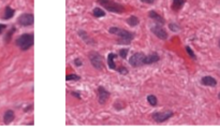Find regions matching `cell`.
I'll return each mask as SVG.
<instances>
[{"label": "cell", "instance_id": "14", "mask_svg": "<svg viewBox=\"0 0 220 129\" xmlns=\"http://www.w3.org/2000/svg\"><path fill=\"white\" fill-rule=\"evenodd\" d=\"M78 35L82 40L84 41L85 43H87V44H89V45H94L96 44V42H94V39H91V38L88 36V33H87L86 31H84V30H78Z\"/></svg>", "mask_w": 220, "mask_h": 129}, {"label": "cell", "instance_id": "31", "mask_svg": "<svg viewBox=\"0 0 220 129\" xmlns=\"http://www.w3.org/2000/svg\"><path fill=\"white\" fill-rule=\"evenodd\" d=\"M218 46L220 48V39H219V41H218Z\"/></svg>", "mask_w": 220, "mask_h": 129}, {"label": "cell", "instance_id": "6", "mask_svg": "<svg viewBox=\"0 0 220 129\" xmlns=\"http://www.w3.org/2000/svg\"><path fill=\"white\" fill-rule=\"evenodd\" d=\"M145 54L142 52H138L132 54L129 59H128V62L130 64L131 67L133 68H140V67H143L144 66V58H145Z\"/></svg>", "mask_w": 220, "mask_h": 129}, {"label": "cell", "instance_id": "24", "mask_svg": "<svg viewBox=\"0 0 220 129\" xmlns=\"http://www.w3.org/2000/svg\"><path fill=\"white\" fill-rule=\"evenodd\" d=\"M128 52H129L128 48H121V50H119L118 56L120 58H122V59H126L127 56H128Z\"/></svg>", "mask_w": 220, "mask_h": 129}, {"label": "cell", "instance_id": "19", "mask_svg": "<svg viewBox=\"0 0 220 129\" xmlns=\"http://www.w3.org/2000/svg\"><path fill=\"white\" fill-rule=\"evenodd\" d=\"M126 22H127V24L129 25V26H131V27H135V26H138V25L140 24L139 17L135 15H131Z\"/></svg>", "mask_w": 220, "mask_h": 129}, {"label": "cell", "instance_id": "21", "mask_svg": "<svg viewBox=\"0 0 220 129\" xmlns=\"http://www.w3.org/2000/svg\"><path fill=\"white\" fill-rule=\"evenodd\" d=\"M15 30H16V28H15V27H12V28L10 29V30L5 33V36H4V38H3V40H4L5 43H9V42L11 41V38H12L13 33L15 32Z\"/></svg>", "mask_w": 220, "mask_h": 129}, {"label": "cell", "instance_id": "23", "mask_svg": "<svg viewBox=\"0 0 220 129\" xmlns=\"http://www.w3.org/2000/svg\"><path fill=\"white\" fill-rule=\"evenodd\" d=\"M186 52H187V54L189 55V57H190L191 59H193V60H196V53L193 52V50H192L190 46H186Z\"/></svg>", "mask_w": 220, "mask_h": 129}, {"label": "cell", "instance_id": "26", "mask_svg": "<svg viewBox=\"0 0 220 129\" xmlns=\"http://www.w3.org/2000/svg\"><path fill=\"white\" fill-rule=\"evenodd\" d=\"M73 64H75L76 67H81L82 64H83V61H82L80 58H75V59L73 60Z\"/></svg>", "mask_w": 220, "mask_h": 129}, {"label": "cell", "instance_id": "25", "mask_svg": "<svg viewBox=\"0 0 220 129\" xmlns=\"http://www.w3.org/2000/svg\"><path fill=\"white\" fill-rule=\"evenodd\" d=\"M169 28L171 29V31H174V32H177L180 30V27L177 24H175V23H171V24L169 25Z\"/></svg>", "mask_w": 220, "mask_h": 129}, {"label": "cell", "instance_id": "22", "mask_svg": "<svg viewBox=\"0 0 220 129\" xmlns=\"http://www.w3.org/2000/svg\"><path fill=\"white\" fill-rule=\"evenodd\" d=\"M81 80V77L78 75V74H74V73H71V74H67L65 75V81L67 82H70V81H80Z\"/></svg>", "mask_w": 220, "mask_h": 129}, {"label": "cell", "instance_id": "5", "mask_svg": "<svg viewBox=\"0 0 220 129\" xmlns=\"http://www.w3.org/2000/svg\"><path fill=\"white\" fill-rule=\"evenodd\" d=\"M117 57L119 56L117 54H115V53H110V54L107 55V66H109V68L114 70V71H117V72H119L120 74H128L129 71H128V69H127L126 67H122V66L118 67V66H116L115 59H116Z\"/></svg>", "mask_w": 220, "mask_h": 129}, {"label": "cell", "instance_id": "20", "mask_svg": "<svg viewBox=\"0 0 220 129\" xmlns=\"http://www.w3.org/2000/svg\"><path fill=\"white\" fill-rule=\"evenodd\" d=\"M147 102L151 105V107H156V105H158V99H157V97L155 95H148L147 96Z\"/></svg>", "mask_w": 220, "mask_h": 129}, {"label": "cell", "instance_id": "1", "mask_svg": "<svg viewBox=\"0 0 220 129\" xmlns=\"http://www.w3.org/2000/svg\"><path fill=\"white\" fill-rule=\"evenodd\" d=\"M109 32L111 35H114V36L118 37L119 39L117 40V44H130L131 42L133 41V39L135 38L134 32L128 31L126 29L118 28V27H111L109 29Z\"/></svg>", "mask_w": 220, "mask_h": 129}, {"label": "cell", "instance_id": "28", "mask_svg": "<svg viewBox=\"0 0 220 129\" xmlns=\"http://www.w3.org/2000/svg\"><path fill=\"white\" fill-rule=\"evenodd\" d=\"M7 29V25H4V24H0V35L3 32V30H5Z\"/></svg>", "mask_w": 220, "mask_h": 129}, {"label": "cell", "instance_id": "12", "mask_svg": "<svg viewBox=\"0 0 220 129\" xmlns=\"http://www.w3.org/2000/svg\"><path fill=\"white\" fill-rule=\"evenodd\" d=\"M148 17H149L150 20H154V22H156L157 24L162 25V26L165 24V20L163 18V16L160 15L159 13H157L156 11H154V10H151V11L148 12Z\"/></svg>", "mask_w": 220, "mask_h": 129}, {"label": "cell", "instance_id": "30", "mask_svg": "<svg viewBox=\"0 0 220 129\" xmlns=\"http://www.w3.org/2000/svg\"><path fill=\"white\" fill-rule=\"evenodd\" d=\"M31 109H32V105H29L28 108H26V109H25V112H28L29 110H31Z\"/></svg>", "mask_w": 220, "mask_h": 129}, {"label": "cell", "instance_id": "10", "mask_svg": "<svg viewBox=\"0 0 220 129\" xmlns=\"http://www.w3.org/2000/svg\"><path fill=\"white\" fill-rule=\"evenodd\" d=\"M97 93H98V102L100 105H104L106 101L109 100L111 93L109 90H106L103 86H99Z\"/></svg>", "mask_w": 220, "mask_h": 129}, {"label": "cell", "instance_id": "13", "mask_svg": "<svg viewBox=\"0 0 220 129\" xmlns=\"http://www.w3.org/2000/svg\"><path fill=\"white\" fill-rule=\"evenodd\" d=\"M201 84L204 86H208V87H215L217 85V80L211 75H205L201 79Z\"/></svg>", "mask_w": 220, "mask_h": 129}, {"label": "cell", "instance_id": "17", "mask_svg": "<svg viewBox=\"0 0 220 129\" xmlns=\"http://www.w3.org/2000/svg\"><path fill=\"white\" fill-rule=\"evenodd\" d=\"M14 14H15V10L8 5V7H5V9H4V13H3V15H2V20H11L13 16H14Z\"/></svg>", "mask_w": 220, "mask_h": 129}, {"label": "cell", "instance_id": "16", "mask_svg": "<svg viewBox=\"0 0 220 129\" xmlns=\"http://www.w3.org/2000/svg\"><path fill=\"white\" fill-rule=\"evenodd\" d=\"M185 3H186V0H172V10L174 12H178Z\"/></svg>", "mask_w": 220, "mask_h": 129}, {"label": "cell", "instance_id": "9", "mask_svg": "<svg viewBox=\"0 0 220 129\" xmlns=\"http://www.w3.org/2000/svg\"><path fill=\"white\" fill-rule=\"evenodd\" d=\"M150 31L153 32L158 39H160V40H167V38H169V35H167V30L163 28L162 25L157 24L155 25V26H153L150 28Z\"/></svg>", "mask_w": 220, "mask_h": 129}, {"label": "cell", "instance_id": "27", "mask_svg": "<svg viewBox=\"0 0 220 129\" xmlns=\"http://www.w3.org/2000/svg\"><path fill=\"white\" fill-rule=\"evenodd\" d=\"M141 2L146 4H154L156 2V0H141Z\"/></svg>", "mask_w": 220, "mask_h": 129}, {"label": "cell", "instance_id": "4", "mask_svg": "<svg viewBox=\"0 0 220 129\" xmlns=\"http://www.w3.org/2000/svg\"><path fill=\"white\" fill-rule=\"evenodd\" d=\"M88 59H89L91 66L98 71H103L104 70V62H103V57L100 55L98 52H90L88 54Z\"/></svg>", "mask_w": 220, "mask_h": 129}, {"label": "cell", "instance_id": "2", "mask_svg": "<svg viewBox=\"0 0 220 129\" xmlns=\"http://www.w3.org/2000/svg\"><path fill=\"white\" fill-rule=\"evenodd\" d=\"M33 43H34L33 33H23L15 40L16 46H18L22 51H28L29 48L33 46Z\"/></svg>", "mask_w": 220, "mask_h": 129}, {"label": "cell", "instance_id": "29", "mask_svg": "<svg viewBox=\"0 0 220 129\" xmlns=\"http://www.w3.org/2000/svg\"><path fill=\"white\" fill-rule=\"evenodd\" d=\"M71 95L73 97H78V99H81V96H80V93H76V92H71Z\"/></svg>", "mask_w": 220, "mask_h": 129}, {"label": "cell", "instance_id": "3", "mask_svg": "<svg viewBox=\"0 0 220 129\" xmlns=\"http://www.w3.org/2000/svg\"><path fill=\"white\" fill-rule=\"evenodd\" d=\"M102 8H104L105 10H107L109 12L112 13H117V14H121L126 11L125 7L120 3L115 2L114 0H98L97 1Z\"/></svg>", "mask_w": 220, "mask_h": 129}, {"label": "cell", "instance_id": "15", "mask_svg": "<svg viewBox=\"0 0 220 129\" xmlns=\"http://www.w3.org/2000/svg\"><path fill=\"white\" fill-rule=\"evenodd\" d=\"M14 118H15V113L13 110H8V111H5L3 115V123L5 125H9V124H11L13 121H14Z\"/></svg>", "mask_w": 220, "mask_h": 129}, {"label": "cell", "instance_id": "7", "mask_svg": "<svg viewBox=\"0 0 220 129\" xmlns=\"http://www.w3.org/2000/svg\"><path fill=\"white\" fill-rule=\"evenodd\" d=\"M17 23L23 26V27H29V26H32L34 23V16L31 13H23L20 14Z\"/></svg>", "mask_w": 220, "mask_h": 129}, {"label": "cell", "instance_id": "18", "mask_svg": "<svg viewBox=\"0 0 220 129\" xmlns=\"http://www.w3.org/2000/svg\"><path fill=\"white\" fill-rule=\"evenodd\" d=\"M92 15H94V17H97V18H100V17H104V16L106 15V13L103 9L99 8V7H96V8H94V10H92Z\"/></svg>", "mask_w": 220, "mask_h": 129}, {"label": "cell", "instance_id": "8", "mask_svg": "<svg viewBox=\"0 0 220 129\" xmlns=\"http://www.w3.org/2000/svg\"><path fill=\"white\" fill-rule=\"evenodd\" d=\"M174 115L173 111H163V112H155L153 114V119L156 122V123H164L167 122V119H170L172 116Z\"/></svg>", "mask_w": 220, "mask_h": 129}, {"label": "cell", "instance_id": "11", "mask_svg": "<svg viewBox=\"0 0 220 129\" xmlns=\"http://www.w3.org/2000/svg\"><path fill=\"white\" fill-rule=\"evenodd\" d=\"M160 60V56L159 54L157 52H154V53H150V54H148L145 56L144 58V66H146V64H156V62H158Z\"/></svg>", "mask_w": 220, "mask_h": 129}, {"label": "cell", "instance_id": "32", "mask_svg": "<svg viewBox=\"0 0 220 129\" xmlns=\"http://www.w3.org/2000/svg\"><path fill=\"white\" fill-rule=\"evenodd\" d=\"M218 99H219V100H220V93L218 94Z\"/></svg>", "mask_w": 220, "mask_h": 129}]
</instances>
